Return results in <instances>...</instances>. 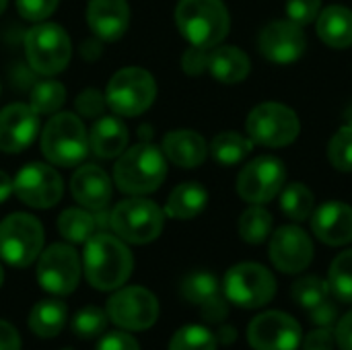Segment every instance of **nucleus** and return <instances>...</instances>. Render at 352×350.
<instances>
[{"mask_svg": "<svg viewBox=\"0 0 352 350\" xmlns=\"http://www.w3.org/2000/svg\"><path fill=\"white\" fill-rule=\"evenodd\" d=\"M82 268L91 287L99 291H116L130 278L134 258L118 235L95 233L85 243Z\"/></svg>", "mask_w": 352, "mask_h": 350, "instance_id": "nucleus-1", "label": "nucleus"}, {"mask_svg": "<svg viewBox=\"0 0 352 350\" xmlns=\"http://www.w3.org/2000/svg\"><path fill=\"white\" fill-rule=\"evenodd\" d=\"M179 33L194 45L212 50L229 33L231 19L223 0H179L175 8Z\"/></svg>", "mask_w": 352, "mask_h": 350, "instance_id": "nucleus-2", "label": "nucleus"}, {"mask_svg": "<svg viewBox=\"0 0 352 350\" xmlns=\"http://www.w3.org/2000/svg\"><path fill=\"white\" fill-rule=\"evenodd\" d=\"M167 175V161L163 151L155 144L140 142L122 153L116 163L113 179L116 186L132 196H142L155 192Z\"/></svg>", "mask_w": 352, "mask_h": 350, "instance_id": "nucleus-3", "label": "nucleus"}, {"mask_svg": "<svg viewBox=\"0 0 352 350\" xmlns=\"http://www.w3.org/2000/svg\"><path fill=\"white\" fill-rule=\"evenodd\" d=\"M41 151L45 159L54 165H78L89 151V134L82 120L68 111L50 118L41 134Z\"/></svg>", "mask_w": 352, "mask_h": 350, "instance_id": "nucleus-4", "label": "nucleus"}, {"mask_svg": "<svg viewBox=\"0 0 352 350\" xmlns=\"http://www.w3.org/2000/svg\"><path fill=\"white\" fill-rule=\"evenodd\" d=\"M165 225L163 210L146 198H128L109 212V229L128 243L144 245L155 241Z\"/></svg>", "mask_w": 352, "mask_h": 350, "instance_id": "nucleus-5", "label": "nucleus"}, {"mask_svg": "<svg viewBox=\"0 0 352 350\" xmlns=\"http://www.w3.org/2000/svg\"><path fill=\"white\" fill-rule=\"evenodd\" d=\"M157 97V85L153 74L144 68L128 66L118 70L107 85L105 101L118 116H140L146 111Z\"/></svg>", "mask_w": 352, "mask_h": 350, "instance_id": "nucleus-6", "label": "nucleus"}, {"mask_svg": "<svg viewBox=\"0 0 352 350\" xmlns=\"http://www.w3.org/2000/svg\"><path fill=\"white\" fill-rule=\"evenodd\" d=\"M41 250L43 227L35 217L16 212L0 223V258L6 264L14 268H27L39 258Z\"/></svg>", "mask_w": 352, "mask_h": 350, "instance_id": "nucleus-7", "label": "nucleus"}, {"mask_svg": "<svg viewBox=\"0 0 352 350\" xmlns=\"http://www.w3.org/2000/svg\"><path fill=\"white\" fill-rule=\"evenodd\" d=\"M225 297L243 309H256L268 305L276 295V281L268 268L254 262L233 266L225 274Z\"/></svg>", "mask_w": 352, "mask_h": 350, "instance_id": "nucleus-8", "label": "nucleus"}, {"mask_svg": "<svg viewBox=\"0 0 352 350\" xmlns=\"http://www.w3.org/2000/svg\"><path fill=\"white\" fill-rule=\"evenodd\" d=\"M68 33L56 23H39L25 37V54L29 66L45 76L58 74L70 60Z\"/></svg>", "mask_w": 352, "mask_h": 350, "instance_id": "nucleus-9", "label": "nucleus"}, {"mask_svg": "<svg viewBox=\"0 0 352 350\" xmlns=\"http://www.w3.org/2000/svg\"><path fill=\"white\" fill-rule=\"evenodd\" d=\"M245 128L252 142L278 149L291 144L299 136L301 124L291 107L268 101L250 111Z\"/></svg>", "mask_w": 352, "mask_h": 350, "instance_id": "nucleus-10", "label": "nucleus"}, {"mask_svg": "<svg viewBox=\"0 0 352 350\" xmlns=\"http://www.w3.org/2000/svg\"><path fill=\"white\" fill-rule=\"evenodd\" d=\"M107 318L126 332H140L155 326L159 318V301L144 287H124L107 301Z\"/></svg>", "mask_w": 352, "mask_h": 350, "instance_id": "nucleus-11", "label": "nucleus"}, {"mask_svg": "<svg viewBox=\"0 0 352 350\" xmlns=\"http://www.w3.org/2000/svg\"><path fill=\"white\" fill-rule=\"evenodd\" d=\"M80 272V258L68 243L50 245L37 262V281L41 289L58 297H66L78 287Z\"/></svg>", "mask_w": 352, "mask_h": 350, "instance_id": "nucleus-12", "label": "nucleus"}, {"mask_svg": "<svg viewBox=\"0 0 352 350\" xmlns=\"http://www.w3.org/2000/svg\"><path fill=\"white\" fill-rule=\"evenodd\" d=\"M287 169L276 157H258L237 177V194L250 204H266L285 188Z\"/></svg>", "mask_w": 352, "mask_h": 350, "instance_id": "nucleus-13", "label": "nucleus"}, {"mask_svg": "<svg viewBox=\"0 0 352 350\" xmlns=\"http://www.w3.org/2000/svg\"><path fill=\"white\" fill-rule=\"evenodd\" d=\"M301 336L299 322L283 311L260 314L248 328V342L254 350H297Z\"/></svg>", "mask_w": 352, "mask_h": 350, "instance_id": "nucleus-14", "label": "nucleus"}, {"mask_svg": "<svg viewBox=\"0 0 352 350\" xmlns=\"http://www.w3.org/2000/svg\"><path fill=\"white\" fill-rule=\"evenodd\" d=\"M16 196L33 208H50L58 204L64 192L62 177L56 169L43 163L25 165L12 179Z\"/></svg>", "mask_w": 352, "mask_h": 350, "instance_id": "nucleus-15", "label": "nucleus"}, {"mask_svg": "<svg viewBox=\"0 0 352 350\" xmlns=\"http://www.w3.org/2000/svg\"><path fill=\"white\" fill-rule=\"evenodd\" d=\"M268 256L280 272L299 274L314 260V243L303 229L287 225L272 235Z\"/></svg>", "mask_w": 352, "mask_h": 350, "instance_id": "nucleus-16", "label": "nucleus"}, {"mask_svg": "<svg viewBox=\"0 0 352 350\" xmlns=\"http://www.w3.org/2000/svg\"><path fill=\"white\" fill-rule=\"evenodd\" d=\"M260 52L266 60L276 64H291L299 60L307 47L305 33L301 25L287 21H274L260 33Z\"/></svg>", "mask_w": 352, "mask_h": 350, "instance_id": "nucleus-17", "label": "nucleus"}, {"mask_svg": "<svg viewBox=\"0 0 352 350\" xmlns=\"http://www.w3.org/2000/svg\"><path fill=\"white\" fill-rule=\"evenodd\" d=\"M39 128L37 113L31 105L12 103L0 111V151L4 153H21L25 151Z\"/></svg>", "mask_w": 352, "mask_h": 350, "instance_id": "nucleus-18", "label": "nucleus"}, {"mask_svg": "<svg viewBox=\"0 0 352 350\" xmlns=\"http://www.w3.org/2000/svg\"><path fill=\"white\" fill-rule=\"evenodd\" d=\"M182 295L190 303L198 305L202 316L212 324L223 322L227 318V314H229L227 303L221 297L219 281L210 272H192V274H188L184 278V283H182Z\"/></svg>", "mask_w": 352, "mask_h": 350, "instance_id": "nucleus-19", "label": "nucleus"}, {"mask_svg": "<svg viewBox=\"0 0 352 350\" xmlns=\"http://www.w3.org/2000/svg\"><path fill=\"white\" fill-rule=\"evenodd\" d=\"M311 229L326 245H346L352 241V208L344 202H326L311 212Z\"/></svg>", "mask_w": 352, "mask_h": 350, "instance_id": "nucleus-20", "label": "nucleus"}, {"mask_svg": "<svg viewBox=\"0 0 352 350\" xmlns=\"http://www.w3.org/2000/svg\"><path fill=\"white\" fill-rule=\"evenodd\" d=\"M70 190L74 200L87 208L101 212L111 200V182L107 173L97 165H82L76 169L70 182Z\"/></svg>", "mask_w": 352, "mask_h": 350, "instance_id": "nucleus-21", "label": "nucleus"}, {"mask_svg": "<svg viewBox=\"0 0 352 350\" xmlns=\"http://www.w3.org/2000/svg\"><path fill=\"white\" fill-rule=\"evenodd\" d=\"M87 21L99 39L116 41L130 25V6L126 0H91L87 6Z\"/></svg>", "mask_w": 352, "mask_h": 350, "instance_id": "nucleus-22", "label": "nucleus"}, {"mask_svg": "<svg viewBox=\"0 0 352 350\" xmlns=\"http://www.w3.org/2000/svg\"><path fill=\"white\" fill-rule=\"evenodd\" d=\"M206 142L198 132L173 130L163 138V155L177 167L194 169L206 159Z\"/></svg>", "mask_w": 352, "mask_h": 350, "instance_id": "nucleus-23", "label": "nucleus"}, {"mask_svg": "<svg viewBox=\"0 0 352 350\" xmlns=\"http://www.w3.org/2000/svg\"><path fill=\"white\" fill-rule=\"evenodd\" d=\"M128 144V128L116 116L99 118L89 134V146L95 151L97 157L113 159L126 151Z\"/></svg>", "mask_w": 352, "mask_h": 350, "instance_id": "nucleus-24", "label": "nucleus"}, {"mask_svg": "<svg viewBox=\"0 0 352 350\" xmlns=\"http://www.w3.org/2000/svg\"><path fill=\"white\" fill-rule=\"evenodd\" d=\"M208 70L217 80L235 85L250 74V58L239 47L217 45L208 50Z\"/></svg>", "mask_w": 352, "mask_h": 350, "instance_id": "nucleus-25", "label": "nucleus"}, {"mask_svg": "<svg viewBox=\"0 0 352 350\" xmlns=\"http://www.w3.org/2000/svg\"><path fill=\"white\" fill-rule=\"evenodd\" d=\"M320 39L336 50L352 45V10L344 6H328L318 14Z\"/></svg>", "mask_w": 352, "mask_h": 350, "instance_id": "nucleus-26", "label": "nucleus"}, {"mask_svg": "<svg viewBox=\"0 0 352 350\" xmlns=\"http://www.w3.org/2000/svg\"><path fill=\"white\" fill-rule=\"evenodd\" d=\"M206 202H208L206 190L196 182H186L171 192L165 212L171 219L188 221V219L198 217L206 208Z\"/></svg>", "mask_w": 352, "mask_h": 350, "instance_id": "nucleus-27", "label": "nucleus"}, {"mask_svg": "<svg viewBox=\"0 0 352 350\" xmlns=\"http://www.w3.org/2000/svg\"><path fill=\"white\" fill-rule=\"evenodd\" d=\"M66 318H68V309H66V305L62 301L45 299V301H39L31 309L29 328L39 338H54L66 326Z\"/></svg>", "mask_w": 352, "mask_h": 350, "instance_id": "nucleus-28", "label": "nucleus"}, {"mask_svg": "<svg viewBox=\"0 0 352 350\" xmlns=\"http://www.w3.org/2000/svg\"><path fill=\"white\" fill-rule=\"evenodd\" d=\"M58 231L70 243H87L97 233V219L87 208H68L58 219Z\"/></svg>", "mask_w": 352, "mask_h": 350, "instance_id": "nucleus-29", "label": "nucleus"}, {"mask_svg": "<svg viewBox=\"0 0 352 350\" xmlns=\"http://www.w3.org/2000/svg\"><path fill=\"white\" fill-rule=\"evenodd\" d=\"M252 138H245L237 132H223L219 136H214L212 144H210V153L214 157L217 163L231 167L241 163L250 153H252Z\"/></svg>", "mask_w": 352, "mask_h": 350, "instance_id": "nucleus-30", "label": "nucleus"}, {"mask_svg": "<svg viewBox=\"0 0 352 350\" xmlns=\"http://www.w3.org/2000/svg\"><path fill=\"white\" fill-rule=\"evenodd\" d=\"M314 204H316V198H314L311 190L303 184L295 182L280 190V208L289 219H293L297 223L307 221L311 217Z\"/></svg>", "mask_w": 352, "mask_h": 350, "instance_id": "nucleus-31", "label": "nucleus"}, {"mask_svg": "<svg viewBox=\"0 0 352 350\" xmlns=\"http://www.w3.org/2000/svg\"><path fill=\"white\" fill-rule=\"evenodd\" d=\"M270 231H272V215L258 204L248 208L239 219V235L243 241L252 245L266 241Z\"/></svg>", "mask_w": 352, "mask_h": 350, "instance_id": "nucleus-32", "label": "nucleus"}, {"mask_svg": "<svg viewBox=\"0 0 352 350\" xmlns=\"http://www.w3.org/2000/svg\"><path fill=\"white\" fill-rule=\"evenodd\" d=\"M328 285L330 293L338 301L352 303V250H346L334 258L328 274Z\"/></svg>", "mask_w": 352, "mask_h": 350, "instance_id": "nucleus-33", "label": "nucleus"}, {"mask_svg": "<svg viewBox=\"0 0 352 350\" xmlns=\"http://www.w3.org/2000/svg\"><path fill=\"white\" fill-rule=\"evenodd\" d=\"M66 99V89L58 80H41L31 91V109L37 116L56 113Z\"/></svg>", "mask_w": 352, "mask_h": 350, "instance_id": "nucleus-34", "label": "nucleus"}, {"mask_svg": "<svg viewBox=\"0 0 352 350\" xmlns=\"http://www.w3.org/2000/svg\"><path fill=\"white\" fill-rule=\"evenodd\" d=\"M217 334H212L208 328L204 326H184L179 328L171 342H169V350H217Z\"/></svg>", "mask_w": 352, "mask_h": 350, "instance_id": "nucleus-35", "label": "nucleus"}, {"mask_svg": "<svg viewBox=\"0 0 352 350\" xmlns=\"http://www.w3.org/2000/svg\"><path fill=\"white\" fill-rule=\"evenodd\" d=\"M330 297L328 281L320 276H303L293 285V299L303 309H314Z\"/></svg>", "mask_w": 352, "mask_h": 350, "instance_id": "nucleus-36", "label": "nucleus"}, {"mask_svg": "<svg viewBox=\"0 0 352 350\" xmlns=\"http://www.w3.org/2000/svg\"><path fill=\"white\" fill-rule=\"evenodd\" d=\"M107 322H109L107 311H103V309H99L95 305H87L74 316L72 332L82 340H93V338H97V336H101L105 332Z\"/></svg>", "mask_w": 352, "mask_h": 350, "instance_id": "nucleus-37", "label": "nucleus"}, {"mask_svg": "<svg viewBox=\"0 0 352 350\" xmlns=\"http://www.w3.org/2000/svg\"><path fill=\"white\" fill-rule=\"evenodd\" d=\"M328 157L330 163L338 169L349 173L352 171V128L351 126H342L330 140L328 146Z\"/></svg>", "mask_w": 352, "mask_h": 350, "instance_id": "nucleus-38", "label": "nucleus"}, {"mask_svg": "<svg viewBox=\"0 0 352 350\" xmlns=\"http://www.w3.org/2000/svg\"><path fill=\"white\" fill-rule=\"evenodd\" d=\"M322 0H287V14L297 25H307L318 19Z\"/></svg>", "mask_w": 352, "mask_h": 350, "instance_id": "nucleus-39", "label": "nucleus"}, {"mask_svg": "<svg viewBox=\"0 0 352 350\" xmlns=\"http://www.w3.org/2000/svg\"><path fill=\"white\" fill-rule=\"evenodd\" d=\"M58 2L60 0H16V10L23 19L41 23L56 10Z\"/></svg>", "mask_w": 352, "mask_h": 350, "instance_id": "nucleus-40", "label": "nucleus"}, {"mask_svg": "<svg viewBox=\"0 0 352 350\" xmlns=\"http://www.w3.org/2000/svg\"><path fill=\"white\" fill-rule=\"evenodd\" d=\"M182 66L188 74H202L204 70H208V50L204 47H190L184 58H182Z\"/></svg>", "mask_w": 352, "mask_h": 350, "instance_id": "nucleus-41", "label": "nucleus"}, {"mask_svg": "<svg viewBox=\"0 0 352 350\" xmlns=\"http://www.w3.org/2000/svg\"><path fill=\"white\" fill-rule=\"evenodd\" d=\"M105 99L101 97V93L99 91H95V89H87V91H82L80 95H78V99H76V107H78V111L82 113V116H89V118H93V116H99L101 111H103V107H105V103H103Z\"/></svg>", "mask_w": 352, "mask_h": 350, "instance_id": "nucleus-42", "label": "nucleus"}, {"mask_svg": "<svg viewBox=\"0 0 352 350\" xmlns=\"http://www.w3.org/2000/svg\"><path fill=\"white\" fill-rule=\"evenodd\" d=\"M95 350H140V347L128 332H111L97 342Z\"/></svg>", "mask_w": 352, "mask_h": 350, "instance_id": "nucleus-43", "label": "nucleus"}, {"mask_svg": "<svg viewBox=\"0 0 352 350\" xmlns=\"http://www.w3.org/2000/svg\"><path fill=\"white\" fill-rule=\"evenodd\" d=\"M334 334L330 328H318L305 336L303 350H334Z\"/></svg>", "mask_w": 352, "mask_h": 350, "instance_id": "nucleus-44", "label": "nucleus"}, {"mask_svg": "<svg viewBox=\"0 0 352 350\" xmlns=\"http://www.w3.org/2000/svg\"><path fill=\"white\" fill-rule=\"evenodd\" d=\"M334 340L340 350H352V309L338 320L334 330Z\"/></svg>", "mask_w": 352, "mask_h": 350, "instance_id": "nucleus-45", "label": "nucleus"}, {"mask_svg": "<svg viewBox=\"0 0 352 350\" xmlns=\"http://www.w3.org/2000/svg\"><path fill=\"white\" fill-rule=\"evenodd\" d=\"M311 320L320 328H330L334 324V320H336V305L330 299H326L322 305L311 309Z\"/></svg>", "mask_w": 352, "mask_h": 350, "instance_id": "nucleus-46", "label": "nucleus"}, {"mask_svg": "<svg viewBox=\"0 0 352 350\" xmlns=\"http://www.w3.org/2000/svg\"><path fill=\"white\" fill-rule=\"evenodd\" d=\"M0 350H21L19 332L4 320H0Z\"/></svg>", "mask_w": 352, "mask_h": 350, "instance_id": "nucleus-47", "label": "nucleus"}, {"mask_svg": "<svg viewBox=\"0 0 352 350\" xmlns=\"http://www.w3.org/2000/svg\"><path fill=\"white\" fill-rule=\"evenodd\" d=\"M14 192V186H12V179L4 173V171H0V204L10 196Z\"/></svg>", "mask_w": 352, "mask_h": 350, "instance_id": "nucleus-48", "label": "nucleus"}, {"mask_svg": "<svg viewBox=\"0 0 352 350\" xmlns=\"http://www.w3.org/2000/svg\"><path fill=\"white\" fill-rule=\"evenodd\" d=\"M233 336H235V332L223 326V330L219 332V336H217V340H219V338H223V342H227V344H229V342H233Z\"/></svg>", "mask_w": 352, "mask_h": 350, "instance_id": "nucleus-49", "label": "nucleus"}, {"mask_svg": "<svg viewBox=\"0 0 352 350\" xmlns=\"http://www.w3.org/2000/svg\"><path fill=\"white\" fill-rule=\"evenodd\" d=\"M346 126H351L352 128V105L346 109Z\"/></svg>", "mask_w": 352, "mask_h": 350, "instance_id": "nucleus-50", "label": "nucleus"}, {"mask_svg": "<svg viewBox=\"0 0 352 350\" xmlns=\"http://www.w3.org/2000/svg\"><path fill=\"white\" fill-rule=\"evenodd\" d=\"M2 281H4V272H2V266H0V287H2Z\"/></svg>", "mask_w": 352, "mask_h": 350, "instance_id": "nucleus-51", "label": "nucleus"}, {"mask_svg": "<svg viewBox=\"0 0 352 350\" xmlns=\"http://www.w3.org/2000/svg\"><path fill=\"white\" fill-rule=\"evenodd\" d=\"M4 6H6V0H0V12L4 10Z\"/></svg>", "mask_w": 352, "mask_h": 350, "instance_id": "nucleus-52", "label": "nucleus"}, {"mask_svg": "<svg viewBox=\"0 0 352 350\" xmlns=\"http://www.w3.org/2000/svg\"><path fill=\"white\" fill-rule=\"evenodd\" d=\"M64 350H70V349H64Z\"/></svg>", "mask_w": 352, "mask_h": 350, "instance_id": "nucleus-53", "label": "nucleus"}]
</instances>
